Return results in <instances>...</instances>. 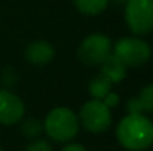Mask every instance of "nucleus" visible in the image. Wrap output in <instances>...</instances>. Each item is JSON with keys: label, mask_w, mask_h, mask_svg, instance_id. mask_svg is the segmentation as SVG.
Here are the masks:
<instances>
[{"label": "nucleus", "mask_w": 153, "mask_h": 151, "mask_svg": "<svg viewBox=\"0 0 153 151\" xmlns=\"http://www.w3.org/2000/svg\"><path fill=\"white\" fill-rule=\"evenodd\" d=\"M55 56V49L51 43L45 40L31 42L25 48V59L34 65H45L51 62Z\"/></svg>", "instance_id": "obj_8"}, {"label": "nucleus", "mask_w": 153, "mask_h": 151, "mask_svg": "<svg viewBox=\"0 0 153 151\" xmlns=\"http://www.w3.org/2000/svg\"><path fill=\"white\" fill-rule=\"evenodd\" d=\"M25 113L24 102L7 89H0V123L10 126L18 123Z\"/></svg>", "instance_id": "obj_7"}, {"label": "nucleus", "mask_w": 153, "mask_h": 151, "mask_svg": "<svg viewBox=\"0 0 153 151\" xmlns=\"http://www.w3.org/2000/svg\"><path fill=\"white\" fill-rule=\"evenodd\" d=\"M111 42L104 34H91L79 46L77 56L85 65H100L111 53Z\"/></svg>", "instance_id": "obj_6"}, {"label": "nucleus", "mask_w": 153, "mask_h": 151, "mask_svg": "<svg viewBox=\"0 0 153 151\" xmlns=\"http://www.w3.org/2000/svg\"><path fill=\"white\" fill-rule=\"evenodd\" d=\"M43 129L46 135L56 142H67L77 135L79 119L67 107H56L46 116Z\"/></svg>", "instance_id": "obj_2"}, {"label": "nucleus", "mask_w": 153, "mask_h": 151, "mask_svg": "<svg viewBox=\"0 0 153 151\" xmlns=\"http://www.w3.org/2000/svg\"><path fill=\"white\" fill-rule=\"evenodd\" d=\"M0 80H1V83H3L6 88H10V86H13V85L16 83L18 76H16V73H15L13 68H4L3 73H1Z\"/></svg>", "instance_id": "obj_14"}, {"label": "nucleus", "mask_w": 153, "mask_h": 151, "mask_svg": "<svg viewBox=\"0 0 153 151\" xmlns=\"http://www.w3.org/2000/svg\"><path fill=\"white\" fill-rule=\"evenodd\" d=\"M114 1H116V3H126L128 0H114Z\"/></svg>", "instance_id": "obj_19"}, {"label": "nucleus", "mask_w": 153, "mask_h": 151, "mask_svg": "<svg viewBox=\"0 0 153 151\" xmlns=\"http://www.w3.org/2000/svg\"><path fill=\"white\" fill-rule=\"evenodd\" d=\"M138 102L143 113H153V85L144 86L138 94Z\"/></svg>", "instance_id": "obj_13"}, {"label": "nucleus", "mask_w": 153, "mask_h": 151, "mask_svg": "<svg viewBox=\"0 0 153 151\" xmlns=\"http://www.w3.org/2000/svg\"><path fill=\"white\" fill-rule=\"evenodd\" d=\"M125 21L134 34H147L153 30V0H128Z\"/></svg>", "instance_id": "obj_4"}, {"label": "nucleus", "mask_w": 153, "mask_h": 151, "mask_svg": "<svg viewBox=\"0 0 153 151\" xmlns=\"http://www.w3.org/2000/svg\"><path fill=\"white\" fill-rule=\"evenodd\" d=\"M101 101L107 105V107H108V108H113V107H116V105L119 104L120 98H119V95H117V94H113V92L110 91V92H108V94H107Z\"/></svg>", "instance_id": "obj_17"}, {"label": "nucleus", "mask_w": 153, "mask_h": 151, "mask_svg": "<svg viewBox=\"0 0 153 151\" xmlns=\"http://www.w3.org/2000/svg\"><path fill=\"white\" fill-rule=\"evenodd\" d=\"M61 151H88L82 144H67Z\"/></svg>", "instance_id": "obj_18"}, {"label": "nucleus", "mask_w": 153, "mask_h": 151, "mask_svg": "<svg viewBox=\"0 0 153 151\" xmlns=\"http://www.w3.org/2000/svg\"><path fill=\"white\" fill-rule=\"evenodd\" d=\"M116 136L126 150H147L153 144V123L144 114H126L116 127Z\"/></svg>", "instance_id": "obj_1"}, {"label": "nucleus", "mask_w": 153, "mask_h": 151, "mask_svg": "<svg viewBox=\"0 0 153 151\" xmlns=\"http://www.w3.org/2000/svg\"><path fill=\"white\" fill-rule=\"evenodd\" d=\"M101 73L110 79L111 83H120L126 77V65L111 52L101 64Z\"/></svg>", "instance_id": "obj_9"}, {"label": "nucleus", "mask_w": 153, "mask_h": 151, "mask_svg": "<svg viewBox=\"0 0 153 151\" xmlns=\"http://www.w3.org/2000/svg\"><path fill=\"white\" fill-rule=\"evenodd\" d=\"M25 151H52V145L46 139H39L36 138L33 142L27 145Z\"/></svg>", "instance_id": "obj_15"}, {"label": "nucleus", "mask_w": 153, "mask_h": 151, "mask_svg": "<svg viewBox=\"0 0 153 151\" xmlns=\"http://www.w3.org/2000/svg\"><path fill=\"white\" fill-rule=\"evenodd\" d=\"M111 82L108 77H105L102 73L94 76L91 80H89V85H88V91L89 94L94 96V99H102L110 91H111Z\"/></svg>", "instance_id": "obj_10"}, {"label": "nucleus", "mask_w": 153, "mask_h": 151, "mask_svg": "<svg viewBox=\"0 0 153 151\" xmlns=\"http://www.w3.org/2000/svg\"><path fill=\"white\" fill-rule=\"evenodd\" d=\"M0 151H3V150H1V147H0Z\"/></svg>", "instance_id": "obj_20"}, {"label": "nucleus", "mask_w": 153, "mask_h": 151, "mask_svg": "<svg viewBox=\"0 0 153 151\" xmlns=\"http://www.w3.org/2000/svg\"><path fill=\"white\" fill-rule=\"evenodd\" d=\"M42 132H43V123L36 117H30V119L24 120L21 124V133L25 138L36 139L42 135Z\"/></svg>", "instance_id": "obj_12"}, {"label": "nucleus", "mask_w": 153, "mask_h": 151, "mask_svg": "<svg viewBox=\"0 0 153 151\" xmlns=\"http://www.w3.org/2000/svg\"><path fill=\"white\" fill-rule=\"evenodd\" d=\"M79 116L83 127L92 133L105 132L111 124L110 108L101 99H92L83 104Z\"/></svg>", "instance_id": "obj_5"}, {"label": "nucleus", "mask_w": 153, "mask_h": 151, "mask_svg": "<svg viewBox=\"0 0 153 151\" xmlns=\"http://www.w3.org/2000/svg\"><path fill=\"white\" fill-rule=\"evenodd\" d=\"M111 49H113V53L126 67L143 65L150 59V55H152V49L149 43L138 37H123L117 40Z\"/></svg>", "instance_id": "obj_3"}, {"label": "nucleus", "mask_w": 153, "mask_h": 151, "mask_svg": "<svg viewBox=\"0 0 153 151\" xmlns=\"http://www.w3.org/2000/svg\"><path fill=\"white\" fill-rule=\"evenodd\" d=\"M125 108H126L128 114H143L141 105H140V102H138V98H137V96H134V98H131V99L128 101Z\"/></svg>", "instance_id": "obj_16"}, {"label": "nucleus", "mask_w": 153, "mask_h": 151, "mask_svg": "<svg viewBox=\"0 0 153 151\" xmlns=\"http://www.w3.org/2000/svg\"><path fill=\"white\" fill-rule=\"evenodd\" d=\"M76 9L85 15H98L107 7L108 0H73Z\"/></svg>", "instance_id": "obj_11"}]
</instances>
